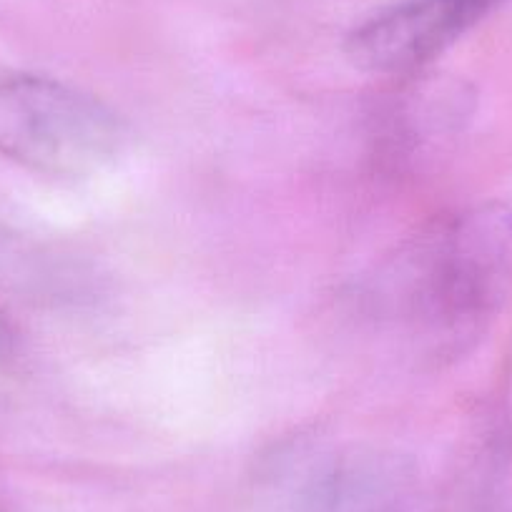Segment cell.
<instances>
[{
	"label": "cell",
	"instance_id": "7a4b0ae2",
	"mask_svg": "<svg viewBox=\"0 0 512 512\" xmlns=\"http://www.w3.org/2000/svg\"><path fill=\"white\" fill-rule=\"evenodd\" d=\"M126 121L96 96L0 63V156L58 179H88L116 164Z\"/></svg>",
	"mask_w": 512,
	"mask_h": 512
},
{
	"label": "cell",
	"instance_id": "3957f363",
	"mask_svg": "<svg viewBox=\"0 0 512 512\" xmlns=\"http://www.w3.org/2000/svg\"><path fill=\"white\" fill-rule=\"evenodd\" d=\"M505 0H405L359 26L347 41L354 66L372 73H407L447 46Z\"/></svg>",
	"mask_w": 512,
	"mask_h": 512
},
{
	"label": "cell",
	"instance_id": "6da1fadb",
	"mask_svg": "<svg viewBox=\"0 0 512 512\" xmlns=\"http://www.w3.org/2000/svg\"><path fill=\"white\" fill-rule=\"evenodd\" d=\"M384 287V307L420 352H467L512 294V209L482 204L437 224Z\"/></svg>",
	"mask_w": 512,
	"mask_h": 512
}]
</instances>
